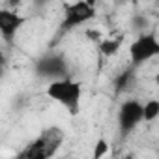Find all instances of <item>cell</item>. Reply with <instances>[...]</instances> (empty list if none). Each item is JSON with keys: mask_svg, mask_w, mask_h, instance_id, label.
<instances>
[{"mask_svg": "<svg viewBox=\"0 0 159 159\" xmlns=\"http://www.w3.org/2000/svg\"><path fill=\"white\" fill-rule=\"evenodd\" d=\"M47 96L60 103L71 116L79 114V109H81V98H83V84L79 81H73V79L66 77V79H56L47 86Z\"/></svg>", "mask_w": 159, "mask_h": 159, "instance_id": "obj_1", "label": "cell"}, {"mask_svg": "<svg viewBox=\"0 0 159 159\" xmlns=\"http://www.w3.org/2000/svg\"><path fill=\"white\" fill-rule=\"evenodd\" d=\"M60 142H62V131L56 129V127H51V129L43 131L34 142H30L15 159H36L39 155L52 157L56 153Z\"/></svg>", "mask_w": 159, "mask_h": 159, "instance_id": "obj_2", "label": "cell"}, {"mask_svg": "<svg viewBox=\"0 0 159 159\" xmlns=\"http://www.w3.org/2000/svg\"><path fill=\"white\" fill-rule=\"evenodd\" d=\"M155 56H159V39L153 34H140L129 45V58L133 66H140Z\"/></svg>", "mask_w": 159, "mask_h": 159, "instance_id": "obj_3", "label": "cell"}, {"mask_svg": "<svg viewBox=\"0 0 159 159\" xmlns=\"http://www.w3.org/2000/svg\"><path fill=\"white\" fill-rule=\"evenodd\" d=\"M140 122H144V105L139 99H127L118 109V127L125 137L129 135Z\"/></svg>", "mask_w": 159, "mask_h": 159, "instance_id": "obj_4", "label": "cell"}, {"mask_svg": "<svg viewBox=\"0 0 159 159\" xmlns=\"http://www.w3.org/2000/svg\"><path fill=\"white\" fill-rule=\"evenodd\" d=\"M96 15V6L92 2H75V4H69L66 13H64V21L60 25L62 32H69L77 26H81L84 23H88L90 19H94Z\"/></svg>", "mask_w": 159, "mask_h": 159, "instance_id": "obj_5", "label": "cell"}, {"mask_svg": "<svg viewBox=\"0 0 159 159\" xmlns=\"http://www.w3.org/2000/svg\"><path fill=\"white\" fill-rule=\"evenodd\" d=\"M26 23V17L19 15L17 11H10V10H0V34L4 39H11L15 38V34L21 30V26Z\"/></svg>", "mask_w": 159, "mask_h": 159, "instance_id": "obj_6", "label": "cell"}, {"mask_svg": "<svg viewBox=\"0 0 159 159\" xmlns=\"http://www.w3.org/2000/svg\"><path fill=\"white\" fill-rule=\"evenodd\" d=\"M38 71H39V75H45V77H58V79L67 77L66 75L67 66L62 56H43L38 62Z\"/></svg>", "mask_w": 159, "mask_h": 159, "instance_id": "obj_7", "label": "cell"}, {"mask_svg": "<svg viewBox=\"0 0 159 159\" xmlns=\"http://www.w3.org/2000/svg\"><path fill=\"white\" fill-rule=\"evenodd\" d=\"M98 47L103 56H114L122 47V38H103L98 43Z\"/></svg>", "mask_w": 159, "mask_h": 159, "instance_id": "obj_8", "label": "cell"}, {"mask_svg": "<svg viewBox=\"0 0 159 159\" xmlns=\"http://www.w3.org/2000/svg\"><path fill=\"white\" fill-rule=\"evenodd\" d=\"M111 146H109V140L105 137H99L94 144V150H92V159H103L107 153H109Z\"/></svg>", "mask_w": 159, "mask_h": 159, "instance_id": "obj_9", "label": "cell"}, {"mask_svg": "<svg viewBox=\"0 0 159 159\" xmlns=\"http://www.w3.org/2000/svg\"><path fill=\"white\" fill-rule=\"evenodd\" d=\"M159 116V99H148L144 103V122H153Z\"/></svg>", "mask_w": 159, "mask_h": 159, "instance_id": "obj_10", "label": "cell"}, {"mask_svg": "<svg viewBox=\"0 0 159 159\" xmlns=\"http://www.w3.org/2000/svg\"><path fill=\"white\" fill-rule=\"evenodd\" d=\"M129 83H131V71H124V73L116 79L114 86H116L118 92H125V88L129 86Z\"/></svg>", "mask_w": 159, "mask_h": 159, "instance_id": "obj_11", "label": "cell"}, {"mask_svg": "<svg viewBox=\"0 0 159 159\" xmlns=\"http://www.w3.org/2000/svg\"><path fill=\"white\" fill-rule=\"evenodd\" d=\"M122 159H137V157H135L133 153H127V155H125V157H122Z\"/></svg>", "mask_w": 159, "mask_h": 159, "instance_id": "obj_12", "label": "cell"}, {"mask_svg": "<svg viewBox=\"0 0 159 159\" xmlns=\"http://www.w3.org/2000/svg\"><path fill=\"white\" fill-rule=\"evenodd\" d=\"M155 83H157V86H159V73L155 75Z\"/></svg>", "mask_w": 159, "mask_h": 159, "instance_id": "obj_13", "label": "cell"}]
</instances>
